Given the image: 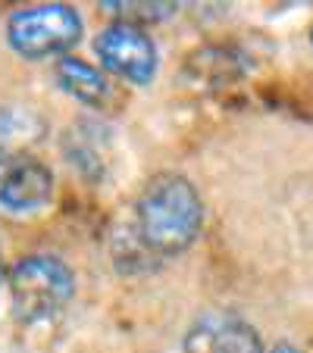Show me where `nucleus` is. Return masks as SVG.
<instances>
[{"label":"nucleus","mask_w":313,"mask_h":353,"mask_svg":"<svg viewBox=\"0 0 313 353\" xmlns=\"http://www.w3.org/2000/svg\"><path fill=\"white\" fill-rule=\"evenodd\" d=\"M0 279H3V256H0Z\"/></svg>","instance_id":"obj_10"},{"label":"nucleus","mask_w":313,"mask_h":353,"mask_svg":"<svg viewBox=\"0 0 313 353\" xmlns=\"http://www.w3.org/2000/svg\"><path fill=\"white\" fill-rule=\"evenodd\" d=\"M91 50L104 72L135 88L153 85L160 69V50L153 38L141 26L129 22H110L107 28H100L91 41Z\"/></svg>","instance_id":"obj_4"},{"label":"nucleus","mask_w":313,"mask_h":353,"mask_svg":"<svg viewBox=\"0 0 313 353\" xmlns=\"http://www.w3.org/2000/svg\"><path fill=\"white\" fill-rule=\"evenodd\" d=\"M107 13L116 16V22H129V26H141L144 22H167L179 13V3H163V0H120V3H100Z\"/></svg>","instance_id":"obj_8"},{"label":"nucleus","mask_w":313,"mask_h":353,"mask_svg":"<svg viewBox=\"0 0 313 353\" xmlns=\"http://www.w3.org/2000/svg\"><path fill=\"white\" fill-rule=\"evenodd\" d=\"M310 44H313V28H310Z\"/></svg>","instance_id":"obj_11"},{"label":"nucleus","mask_w":313,"mask_h":353,"mask_svg":"<svg viewBox=\"0 0 313 353\" xmlns=\"http://www.w3.org/2000/svg\"><path fill=\"white\" fill-rule=\"evenodd\" d=\"M57 191L54 169L35 154H0V210L13 216L41 213Z\"/></svg>","instance_id":"obj_5"},{"label":"nucleus","mask_w":313,"mask_h":353,"mask_svg":"<svg viewBox=\"0 0 313 353\" xmlns=\"http://www.w3.org/2000/svg\"><path fill=\"white\" fill-rule=\"evenodd\" d=\"M54 79L60 91H66L73 100H79L88 110H107L113 103V85L100 66H91L82 57H63L54 66Z\"/></svg>","instance_id":"obj_7"},{"label":"nucleus","mask_w":313,"mask_h":353,"mask_svg":"<svg viewBox=\"0 0 313 353\" xmlns=\"http://www.w3.org/2000/svg\"><path fill=\"white\" fill-rule=\"evenodd\" d=\"M135 228L141 244L157 256L191 250L204 228V200L191 179L179 172L153 175L135 203Z\"/></svg>","instance_id":"obj_1"},{"label":"nucleus","mask_w":313,"mask_h":353,"mask_svg":"<svg viewBox=\"0 0 313 353\" xmlns=\"http://www.w3.org/2000/svg\"><path fill=\"white\" fill-rule=\"evenodd\" d=\"M185 353H267L257 328L232 310H207L188 325Z\"/></svg>","instance_id":"obj_6"},{"label":"nucleus","mask_w":313,"mask_h":353,"mask_svg":"<svg viewBox=\"0 0 313 353\" xmlns=\"http://www.w3.org/2000/svg\"><path fill=\"white\" fill-rule=\"evenodd\" d=\"M267 353H301L294 344H288V341H279V344H273Z\"/></svg>","instance_id":"obj_9"},{"label":"nucleus","mask_w":313,"mask_h":353,"mask_svg":"<svg viewBox=\"0 0 313 353\" xmlns=\"http://www.w3.org/2000/svg\"><path fill=\"white\" fill-rule=\"evenodd\" d=\"M85 34V19L73 3H35L13 10L3 26L7 47L19 60H63Z\"/></svg>","instance_id":"obj_2"},{"label":"nucleus","mask_w":313,"mask_h":353,"mask_svg":"<svg viewBox=\"0 0 313 353\" xmlns=\"http://www.w3.org/2000/svg\"><path fill=\"white\" fill-rule=\"evenodd\" d=\"M75 297V272L54 254H28L10 269V300L19 322L60 316Z\"/></svg>","instance_id":"obj_3"}]
</instances>
